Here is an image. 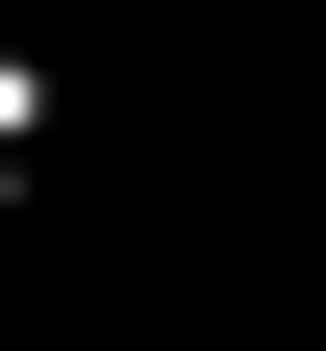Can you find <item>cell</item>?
<instances>
[{"label":"cell","mask_w":326,"mask_h":351,"mask_svg":"<svg viewBox=\"0 0 326 351\" xmlns=\"http://www.w3.org/2000/svg\"><path fill=\"white\" fill-rule=\"evenodd\" d=\"M151 25H201V0H151Z\"/></svg>","instance_id":"cell-2"},{"label":"cell","mask_w":326,"mask_h":351,"mask_svg":"<svg viewBox=\"0 0 326 351\" xmlns=\"http://www.w3.org/2000/svg\"><path fill=\"white\" fill-rule=\"evenodd\" d=\"M51 125H75V75L25 51V25H0V201H25V176H51Z\"/></svg>","instance_id":"cell-1"}]
</instances>
